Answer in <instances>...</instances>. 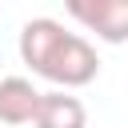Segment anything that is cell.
Returning a JSON list of instances; mask_svg holds the SVG:
<instances>
[{"label": "cell", "instance_id": "6", "mask_svg": "<svg viewBox=\"0 0 128 128\" xmlns=\"http://www.w3.org/2000/svg\"><path fill=\"white\" fill-rule=\"evenodd\" d=\"M64 8H68V16H72L76 24L92 28L96 16H100V8H104V0H64Z\"/></svg>", "mask_w": 128, "mask_h": 128}, {"label": "cell", "instance_id": "1", "mask_svg": "<svg viewBox=\"0 0 128 128\" xmlns=\"http://www.w3.org/2000/svg\"><path fill=\"white\" fill-rule=\"evenodd\" d=\"M96 72H100L96 48H92L84 36L68 32V36L60 40V48L52 52L48 68H44V80H52V84H60V88H84V84L96 80Z\"/></svg>", "mask_w": 128, "mask_h": 128}, {"label": "cell", "instance_id": "4", "mask_svg": "<svg viewBox=\"0 0 128 128\" xmlns=\"http://www.w3.org/2000/svg\"><path fill=\"white\" fill-rule=\"evenodd\" d=\"M36 128H88V108L68 92H40Z\"/></svg>", "mask_w": 128, "mask_h": 128}, {"label": "cell", "instance_id": "2", "mask_svg": "<svg viewBox=\"0 0 128 128\" xmlns=\"http://www.w3.org/2000/svg\"><path fill=\"white\" fill-rule=\"evenodd\" d=\"M64 36H68L64 24L52 20V16H36V20H28V24L20 28V60H24L36 76H44L48 60H52V52L60 48Z\"/></svg>", "mask_w": 128, "mask_h": 128}, {"label": "cell", "instance_id": "3", "mask_svg": "<svg viewBox=\"0 0 128 128\" xmlns=\"http://www.w3.org/2000/svg\"><path fill=\"white\" fill-rule=\"evenodd\" d=\"M40 108V92L24 76H4L0 80V124H32Z\"/></svg>", "mask_w": 128, "mask_h": 128}, {"label": "cell", "instance_id": "5", "mask_svg": "<svg viewBox=\"0 0 128 128\" xmlns=\"http://www.w3.org/2000/svg\"><path fill=\"white\" fill-rule=\"evenodd\" d=\"M104 44H128V0H104L96 24L88 28Z\"/></svg>", "mask_w": 128, "mask_h": 128}]
</instances>
